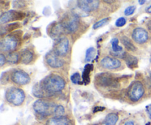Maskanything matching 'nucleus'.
I'll return each mask as SVG.
<instances>
[{"mask_svg":"<svg viewBox=\"0 0 151 125\" xmlns=\"http://www.w3.org/2000/svg\"><path fill=\"white\" fill-rule=\"evenodd\" d=\"M40 86L44 93L55 94L61 91L66 86V82L60 75L50 74L40 82Z\"/></svg>","mask_w":151,"mask_h":125,"instance_id":"f257e3e1","label":"nucleus"},{"mask_svg":"<svg viewBox=\"0 0 151 125\" xmlns=\"http://www.w3.org/2000/svg\"><path fill=\"white\" fill-rule=\"evenodd\" d=\"M56 104L45 99H38L33 104V109L38 114L44 116L54 115Z\"/></svg>","mask_w":151,"mask_h":125,"instance_id":"f03ea898","label":"nucleus"},{"mask_svg":"<svg viewBox=\"0 0 151 125\" xmlns=\"http://www.w3.org/2000/svg\"><path fill=\"white\" fill-rule=\"evenodd\" d=\"M5 98L10 104L16 106H19L25 100V94L23 90L18 88H10L7 90L5 94Z\"/></svg>","mask_w":151,"mask_h":125,"instance_id":"7ed1b4c3","label":"nucleus"},{"mask_svg":"<svg viewBox=\"0 0 151 125\" xmlns=\"http://www.w3.org/2000/svg\"><path fill=\"white\" fill-rule=\"evenodd\" d=\"M19 44V37L15 34H9L2 38L0 41V50L1 51L13 52Z\"/></svg>","mask_w":151,"mask_h":125,"instance_id":"20e7f679","label":"nucleus"},{"mask_svg":"<svg viewBox=\"0 0 151 125\" xmlns=\"http://www.w3.org/2000/svg\"><path fill=\"white\" fill-rule=\"evenodd\" d=\"M145 94V88L143 84L139 81H134L130 85L128 94L132 101H138Z\"/></svg>","mask_w":151,"mask_h":125,"instance_id":"39448f33","label":"nucleus"},{"mask_svg":"<svg viewBox=\"0 0 151 125\" xmlns=\"http://www.w3.org/2000/svg\"><path fill=\"white\" fill-rule=\"evenodd\" d=\"M96 82L97 85L105 88H114L119 86L114 77L111 75V74L108 73L99 74L96 76Z\"/></svg>","mask_w":151,"mask_h":125,"instance_id":"423d86ee","label":"nucleus"},{"mask_svg":"<svg viewBox=\"0 0 151 125\" xmlns=\"http://www.w3.org/2000/svg\"><path fill=\"white\" fill-rule=\"evenodd\" d=\"M69 41L66 37H61L56 40L54 44L53 51L56 53L58 56L66 55L69 51Z\"/></svg>","mask_w":151,"mask_h":125,"instance_id":"0eeeda50","label":"nucleus"},{"mask_svg":"<svg viewBox=\"0 0 151 125\" xmlns=\"http://www.w3.org/2000/svg\"><path fill=\"white\" fill-rule=\"evenodd\" d=\"M24 17V13L15 10H9V11H7L1 14V18H0V24H4L8 23L10 21L22 20Z\"/></svg>","mask_w":151,"mask_h":125,"instance_id":"6e6552de","label":"nucleus"},{"mask_svg":"<svg viewBox=\"0 0 151 125\" xmlns=\"http://www.w3.org/2000/svg\"><path fill=\"white\" fill-rule=\"evenodd\" d=\"M11 80L16 85H24L30 82L31 78L27 72L22 70H17L12 73Z\"/></svg>","mask_w":151,"mask_h":125,"instance_id":"1a4fd4ad","label":"nucleus"},{"mask_svg":"<svg viewBox=\"0 0 151 125\" xmlns=\"http://www.w3.org/2000/svg\"><path fill=\"white\" fill-rule=\"evenodd\" d=\"M65 32H74L78 29L79 26V19L76 15H71L69 16L63 22H62Z\"/></svg>","mask_w":151,"mask_h":125,"instance_id":"9d476101","label":"nucleus"},{"mask_svg":"<svg viewBox=\"0 0 151 125\" xmlns=\"http://www.w3.org/2000/svg\"><path fill=\"white\" fill-rule=\"evenodd\" d=\"M46 60L49 66L53 69H58L64 65V60L58 55L54 51L48 52L46 55Z\"/></svg>","mask_w":151,"mask_h":125,"instance_id":"9b49d317","label":"nucleus"},{"mask_svg":"<svg viewBox=\"0 0 151 125\" xmlns=\"http://www.w3.org/2000/svg\"><path fill=\"white\" fill-rule=\"evenodd\" d=\"M132 38L137 44H145L148 40V32L144 28L137 27L133 30Z\"/></svg>","mask_w":151,"mask_h":125,"instance_id":"f8f14e48","label":"nucleus"},{"mask_svg":"<svg viewBox=\"0 0 151 125\" xmlns=\"http://www.w3.org/2000/svg\"><path fill=\"white\" fill-rule=\"evenodd\" d=\"M100 1L97 0H83V1H78V7L80 10L85 13L95 10L98 8Z\"/></svg>","mask_w":151,"mask_h":125,"instance_id":"ddd939ff","label":"nucleus"},{"mask_svg":"<svg viewBox=\"0 0 151 125\" xmlns=\"http://www.w3.org/2000/svg\"><path fill=\"white\" fill-rule=\"evenodd\" d=\"M122 65L120 60L118 58L107 56L105 57L101 60V66L105 69H109V70H114V69H119Z\"/></svg>","mask_w":151,"mask_h":125,"instance_id":"4468645a","label":"nucleus"},{"mask_svg":"<svg viewBox=\"0 0 151 125\" xmlns=\"http://www.w3.org/2000/svg\"><path fill=\"white\" fill-rule=\"evenodd\" d=\"M47 125H71V121L66 116L51 118L47 122Z\"/></svg>","mask_w":151,"mask_h":125,"instance_id":"2eb2a0df","label":"nucleus"},{"mask_svg":"<svg viewBox=\"0 0 151 125\" xmlns=\"http://www.w3.org/2000/svg\"><path fill=\"white\" fill-rule=\"evenodd\" d=\"M34 58V54L31 50L24 49L21 54V61L24 64H28L31 63Z\"/></svg>","mask_w":151,"mask_h":125,"instance_id":"dca6fc26","label":"nucleus"},{"mask_svg":"<svg viewBox=\"0 0 151 125\" xmlns=\"http://www.w3.org/2000/svg\"><path fill=\"white\" fill-rule=\"evenodd\" d=\"M124 60H125V63H126L127 66L131 69H135L136 67H137L138 66V59L137 57L134 55H131L127 53L125 57H124Z\"/></svg>","mask_w":151,"mask_h":125,"instance_id":"f3484780","label":"nucleus"},{"mask_svg":"<svg viewBox=\"0 0 151 125\" xmlns=\"http://www.w3.org/2000/svg\"><path fill=\"white\" fill-rule=\"evenodd\" d=\"M119 119V116L116 113H111L106 116L104 121H103V125H115Z\"/></svg>","mask_w":151,"mask_h":125,"instance_id":"a211bd4d","label":"nucleus"},{"mask_svg":"<svg viewBox=\"0 0 151 125\" xmlns=\"http://www.w3.org/2000/svg\"><path fill=\"white\" fill-rule=\"evenodd\" d=\"M121 42L123 44L124 46L126 48V49H128L130 51H137V47L135 46L134 44H133L132 41L130 40L129 38H128L127 36H122L121 38Z\"/></svg>","mask_w":151,"mask_h":125,"instance_id":"6ab92c4d","label":"nucleus"},{"mask_svg":"<svg viewBox=\"0 0 151 125\" xmlns=\"http://www.w3.org/2000/svg\"><path fill=\"white\" fill-rule=\"evenodd\" d=\"M93 69V66L91 64H87L86 66L84 68V71L83 72L82 77L83 81H85L86 84H87L88 82H89V74L90 72L92 71Z\"/></svg>","mask_w":151,"mask_h":125,"instance_id":"aec40b11","label":"nucleus"},{"mask_svg":"<svg viewBox=\"0 0 151 125\" xmlns=\"http://www.w3.org/2000/svg\"><path fill=\"white\" fill-rule=\"evenodd\" d=\"M21 58V56L19 55V54L16 51H13V52L9 53L8 55H7V61L10 63L12 64H15V63H17L19 62V59Z\"/></svg>","mask_w":151,"mask_h":125,"instance_id":"412c9836","label":"nucleus"},{"mask_svg":"<svg viewBox=\"0 0 151 125\" xmlns=\"http://www.w3.org/2000/svg\"><path fill=\"white\" fill-rule=\"evenodd\" d=\"M18 26H19V24L18 23H13L11 24H8L5 26H1V35L2 36L4 34L13 31V29H16Z\"/></svg>","mask_w":151,"mask_h":125,"instance_id":"4be33fe9","label":"nucleus"},{"mask_svg":"<svg viewBox=\"0 0 151 125\" xmlns=\"http://www.w3.org/2000/svg\"><path fill=\"white\" fill-rule=\"evenodd\" d=\"M111 46L114 52L119 53L123 51L122 47L121 46H119V40L117 38H114L111 40Z\"/></svg>","mask_w":151,"mask_h":125,"instance_id":"5701e85b","label":"nucleus"},{"mask_svg":"<svg viewBox=\"0 0 151 125\" xmlns=\"http://www.w3.org/2000/svg\"><path fill=\"white\" fill-rule=\"evenodd\" d=\"M32 93H33L34 96L38 97V98H41V97L44 96V92L42 88H41V87L40 86V84H36V85H34Z\"/></svg>","mask_w":151,"mask_h":125,"instance_id":"b1692460","label":"nucleus"},{"mask_svg":"<svg viewBox=\"0 0 151 125\" xmlns=\"http://www.w3.org/2000/svg\"><path fill=\"white\" fill-rule=\"evenodd\" d=\"M96 50L94 47H90L87 49L86 53V62H90L95 56Z\"/></svg>","mask_w":151,"mask_h":125,"instance_id":"393cba45","label":"nucleus"},{"mask_svg":"<svg viewBox=\"0 0 151 125\" xmlns=\"http://www.w3.org/2000/svg\"><path fill=\"white\" fill-rule=\"evenodd\" d=\"M65 113V109L60 104H56L55 108L54 110V116L59 117V116H63Z\"/></svg>","mask_w":151,"mask_h":125,"instance_id":"a878e982","label":"nucleus"},{"mask_svg":"<svg viewBox=\"0 0 151 125\" xmlns=\"http://www.w3.org/2000/svg\"><path fill=\"white\" fill-rule=\"evenodd\" d=\"M109 20H110V18H106V19H103L98 21H97L94 25H93V29H98V28L103 27V26H105V25H106L109 23Z\"/></svg>","mask_w":151,"mask_h":125,"instance_id":"bb28decb","label":"nucleus"},{"mask_svg":"<svg viewBox=\"0 0 151 125\" xmlns=\"http://www.w3.org/2000/svg\"><path fill=\"white\" fill-rule=\"evenodd\" d=\"M71 80L73 83L75 84H80L81 83V75L78 72L73 74L71 76Z\"/></svg>","mask_w":151,"mask_h":125,"instance_id":"cd10ccee","label":"nucleus"},{"mask_svg":"<svg viewBox=\"0 0 151 125\" xmlns=\"http://www.w3.org/2000/svg\"><path fill=\"white\" fill-rule=\"evenodd\" d=\"M135 10H136V6H134V5L129 6V7H128L125 10V11H124V14H125V16H131V15L134 14Z\"/></svg>","mask_w":151,"mask_h":125,"instance_id":"c85d7f7f","label":"nucleus"},{"mask_svg":"<svg viewBox=\"0 0 151 125\" xmlns=\"http://www.w3.org/2000/svg\"><path fill=\"white\" fill-rule=\"evenodd\" d=\"M126 22L127 21L126 19H125V18L120 17L116 21V22H115V25H116V26H118V27H121V26H123L124 25H125Z\"/></svg>","mask_w":151,"mask_h":125,"instance_id":"c756f323","label":"nucleus"},{"mask_svg":"<svg viewBox=\"0 0 151 125\" xmlns=\"http://www.w3.org/2000/svg\"><path fill=\"white\" fill-rule=\"evenodd\" d=\"M6 60H7V59H6L5 56L3 54H0V66H4V63H6Z\"/></svg>","mask_w":151,"mask_h":125,"instance_id":"7c9ffc66","label":"nucleus"},{"mask_svg":"<svg viewBox=\"0 0 151 125\" xmlns=\"http://www.w3.org/2000/svg\"><path fill=\"white\" fill-rule=\"evenodd\" d=\"M146 110H147V114H148L149 118L151 119V104L146 107Z\"/></svg>","mask_w":151,"mask_h":125,"instance_id":"2f4dec72","label":"nucleus"},{"mask_svg":"<svg viewBox=\"0 0 151 125\" xmlns=\"http://www.w3.org/2000/svg\"><path fill=\"white\" fill-rule=\"evenodd\" d=\"M124 125H134V122L133 121H128L125 122Z\"/></svg>","mask_w":151,"mask_h":125,"instance_id":"473e14b6","label":"nucleus"},{"mask_svg":"<svg viewBox=\"0 0 151 125\" xmlns=\"http://www.w3.org/2000/svg\"><path fill=\"white\" fill-rule=\"evenodd\" d=\"M147 27H148V29H150V32H151V21H149L148 23L147 24Z\"/></svg>","mask_w":151,"mask_h":125,"instance_id":"72a5a7b5","label":"nucleus"},{"mask_svg":"<svg viewBox=\"0 0 151 125\" xmlns=\"http://www.w3.org/2000/svg\"><path fill=\"white\" fill-rule=\"evenodd\" d=\"M146 12L148 13H151V5H150L148 7H147V10H146Z\"/></svg>","mask_w":151,"mask_h":125,"instance_id":"f704fd0d","label":"nucleus"},{"mask_svg":"<svg viewBox=\"0 0 151 125\" xmlns=\"http://www.w3.org/2000/svg\"><path fill=\"white\" fill-rule=\"evenodd\" d=\"M145 2V0H139V3L140 4H144Z\"/></svg>","mask_w":151,"mask_h":125,"instance_id":"c9c22d12","label":"nucleus"},{"mask_svg":"<svg viewBox=\"0 0 151 125\" xmlns=\"http://www.w3.org/2000/svg\"><path fill=\"white\" fill-rule=\"evenodd\" d=\"M104 1L106 3H114V1H108V0L107 1Z\"/></svg>","mask_w":151,"mask_h":125,"instance_id":"e433bc0d","label":"nucleus"}]
</instances>
